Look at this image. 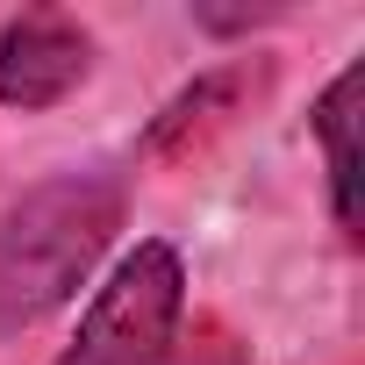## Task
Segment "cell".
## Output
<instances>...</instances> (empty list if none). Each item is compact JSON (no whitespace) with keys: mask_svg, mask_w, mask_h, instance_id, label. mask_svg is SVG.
Here are the masks:
<instances>
[{"mask_svg":"<svg viewBox=\"0 0 365 365\" xmlns=\"http://www.w3.org/2000/svg\"><path fill=\"white\" fill-rule=\"evenodd\" d=\"M129 208L122 172H58L0 208V344L58 315L101 265Z\"/></svg>","mask_w":365,"mask_h":365,"instance_id":"1","label":"cell"},{"mask_svg":"<svg viewBox=\"0 0 365 365\" xmlns=\"http://www.w3.org/2000/svg\"><path fill=\"white\" fill-rule=\"evenodd\" d=\"M179 315H187V265L172 244L150 237L108 272L79 336L58 351V365H165Z\"/></svg>","mask_w":365,"mask_h":365,"instance_id":"2","label":"cell"},{"mask_svg":"<svg viewBox=\"0 0 365 365\" xmlns=\"http://www.w3.org/2000/svg\"><path fill=\"white\" fill-rule=\"evenodd\" d=\"M86 72H93V36L58 8H29L0 29V101L22 115L58 108Z\"/></svg>","mask_w":365,"mask_h":365,"instance_id":"3","label":"cell"},{"mask_svg":"<svg viewBox=\"0 0 365 365\" xmlns=\"http://www.w3.org/2000/svg\"><path fill=\"white\" fill-rule=\"evenodd\" d=\"M358 93H365V65H344L308 115L322 136V158H329V215H336L344 244H358Z\"/></svg>","mask_w":365,"mask_h":365,"instance_id":"4","label":"cell"},{"mask_svg":"<svg viewBox=\"0 0 365 365\" xmlns=\"http://www.w3.org/2000/svg\"><path fill=\"white\" fill-rule=\"evenodd\" d=\"M165 365H251L244 351H230V344H201V351H172Z\"/></svg>","mask_w":365,"mask_h":365,"instance_id":"5","label":"cell"}]
</instances>
